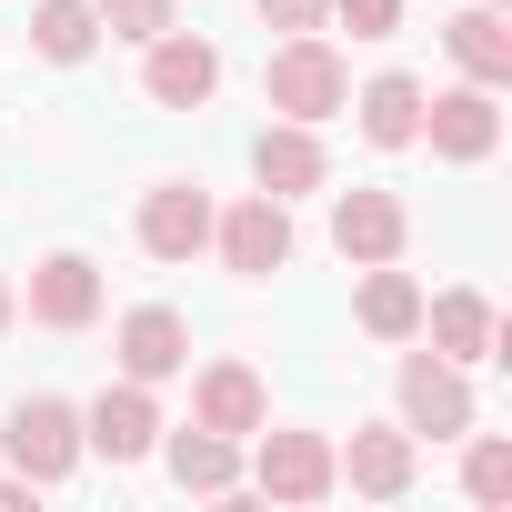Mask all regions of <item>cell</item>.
<instances>
[{
  "instance_id": "6da1fadb",
  "label": "cell",
  "mask_w": 512,
  "mask_h": 512,
  "mask_svg": "<svg viewBox=\"0 0 512 512\" xmlns=\"http://www.w3.org/2000/svg\"><path fill=\"white\" fill-rule=\"evenodd\" d=\"M262 101H272V121H332L342 101H352V61L322 41V31H282V51L262 61Z\"/></svg>"
},
{
  "instance_id": "7a4b0ae2",
  "label": "cell",
  "mask_w": 512,
  "mask_h": 512,
  "mask_svg": "<svg viewBox=\"0 0 512 512\" xmlns=\"http://www.w3.org/2000/svg\"><path fill=\"white\" fill-rule=\"evenodd\" d=\"M0 452H11V472L21 482H71L81 472V402H61V392H31L11 422H0Z\"/></svg>"
},
{
  "instance_id": "3957f363",
  "label": "cell",
  "mask_w": 512,
  "mask_h": 512,
  "mask_svg": "<svg viewBox=\"0 0 512 512\" xmlns=\"http://www.w3.org/2000/svg\"><path fill=\"white\" fill-rule=\"evenodd\" d=\"M392 422L412 432V442H462L472 432V382H462V362H442V352H402V372H392Z\"/></svg>"
},
{
  "instance_id": "277c9868",
  "label": "cell",
  "mask_w": 512,
  "mask_h": 512,
  "mask_svg": "<svg viewBox=\"0 0 512 512\" xmlns=\"http://www.w3.org/2000/svg\"><path fill=\"white\" fill-rule=\"evenodd\" d=\"M211 251H221V272H231V282H272V272L292 262V201L251 191V201L211 211Z\"/></svg>"
},
{
  "instance_id": "5b68a950",
  "label": "cell",
  "mask_w": 512,
  "mask_h": 512,
  "mask_svg": "<svg viewBox=\"0 0 512 512\" xmlns=\"http://www.w3.org/2000/svg\"><path fill=\"white\" fill-rule=\"evenodd\" d=\"M251 492H272V502H332L342 472H332V432H251Z\"/></svg>"
},
{
  "instance_id": "8992f818",
  "label": "cell",
  "mask_w": 512,
  "mask_h": 512,
  "mask_svg": "<svg viewBox=\"0 0 512 512\" xmlns=\"http://www.w3.org/2000/svg\"><path fill=\"white\" fill-rule=\"evenodd\" d=\"M422 141H432V161L482 171V161L502 151V101H492L482 81H462V91H422Z\"/></svg>"
},
{
  "instance_id": "52a82bcc",
  "label": "cell",
  "mask_w": 512,
  "mask_h": 512,
  "mask_svg": "<svg viewBox=\"0 0 512 512\" xmlns=\"http://www.w3.org/2000/svg\"><path fill=\"white\" fill-rule=\"evenodd\" d=\"M211 91H221V51H211L201 31L171 21L161 41H141V101H151V111H201Z\"/></svg>"
},
{
  "instance_id": "ba28073f",
  "label": "cell",
  "mask_w": 512,
  "mask_h": 512,
  "mask_svg": "<svg viewBox=\"0 0 512 512\" xmlns=\"http://www.w3.org/2000/svg\"><path fill=\"white\" fill-rule=\"evenodd\" d=\"M332 472L362 492V502H402L422 482V442L402 422H352V442H332Z\"/></svg>"
},
{
  "instance_id": "9c48e42d",
  "label": "cell",
  "mask_w": 512,
  "mask_h": 512,
  "mask_svg": "<svg viewBox=\"0 0 512 512\" xmlns=\"http://www.w3.org/2000/svg\"><path fill=\"white\" fill-rule=\"evenodd\" d=\"M21 312H31L41 332H91V322H101V262H91V251H41Z\"/></svg>"
},
{
  "instance_id": "30bf717a",
  "label": "cell",
  "mask_w": 512,
  "mask_h": 512,
  "mask_svg": "<svg viewBox=\"0 0 512 512\" xmlns=\"http://www.w3.org/2000/svg\"><path fill=\"white\" fill-rule=\"evenodd\" d=\"M81 452H101V462H151L161 452V402H151V382H111L91 412H81Z\"/></svg>"
},
{
  "instance_id": "8fae6325",
  "label": "cell",
  "mask_w": 512,
  "mask_h": 512,
  "mask_svg": "<svg viewBox=\"0 0 512 512\" xmlns=\"http://www.w3.org/2000/svg\"><path fill=\"white\" fill-rule=\"evenodd\" d=\"M131 231H141L151 262H191V251H211V191L201 181H151L141 211H131Z\"/></svg>"
},
{
  "instance_id": "7c38bea8",
  "label": "cell",
  "mask_w": 512,
  "mask_h": 512,
  "mask_svg": "<svg viewBox=\"0 0 512 512\" xmlns=\"http://www.w3.org/2000/svg\"><path fill=\"white\" fill-rule=\"evenodd\" d=\"M111 352H121V372L131 382H181L191 372V322L171 312V302H141V312H121V332H111Z\"/></svg>"
},
{
  "instance_id": "4fadbf2b",
  "label": "cell",
  "mask_w": 512,
  "mask_h": 512,
  "mask_svg": "<svg viewBox=\"0 0 512 512\" xmlns=\"http://www.w3.org/2000/svg\"><path fill=\"white\" fill-rule=\"evenodd\" d=\"M402 241H412V211L402 191H342L332 201V251L362 272V262H402Z\"/></svg>"
},
{
  "instance_id": "5bb4252c",
  "label": "cell",
  "mask_w": 512,
  "mask_h": 512,
  "mask_svg": "<svg viewBox=\"0 0 512 512\" xmlns=\"http://www.w3.org/2000/svg\"><path fill=\"white\" fill-rule=\"evenodd\" d=\"M191 422H201V432H221V442H251V432L272 422L262 372H251V362H201V382H191Z\"/></svg>"
},
{
  "instance_id": "9a60e30c",
  "label": "cell",
  "mask_w": 512,
  "mask_h": 512,
  "mask_svg": "<svg viewBox=\"0 0 512 512\" xmlns=\"http://www.w3.org/2000/svg\"><path fill=\"white\" fill-rule=\"evenodd\" d=\"M251 181H262L272 201H302V191H322V181H332V151H322V131H312V121H262V141H251Z\"/></svg>"
},
{
  "instance_id": "2e32d148",
  "label": "cell",
  "mask_w": 512,
  "mask_h": 512,
  "mask_svg": "<svg viewBox=\"0 0 512 512\" xmlns=\"http://www.w3.org/2000/svg\"><path fill=\"white\" fill-rule=\"evenodd\" d=\"M342 111L362 121V141H372V151H412V141H422V81H412V71H372Z\"/></svg>"
},
{
  "instance_id": "e0dca14e",
  "label": "cell",
  "mask_w": 512,
  "mask_h": 512,
  "mask_svg": "<svg viewBox=\"0 0 512 512\" xmlns=\"http://www.w3.org/2000/svg\"><path fill=\"white\" fill-rule=\"evenodd\" d=\"M442 51L462 61V81H482V91H502L512 81V21L492 11V0H462V11L442 21Z\"/></svg>"
},
{
  "instance_id": "ac0fdd59",
  "label": "cell",
  "mask_w": 512,
  "mask_h": 512,
  "mask_svg": "<svg viewBox=\"0 0 512 512\" xmlns=\"http://www.w3.org/2000/svg\"><path fill=\"white\" fill-rule=\"evenodd\" d=\"M352 322L372 342H422V282L402 262H362V292H352Z\"/></svg>"
},
{
  "instance_id": "d6986e66",
  "label": "cell",
  "mask_w": 512,
  "mask_h": 512,
  "mask_svg": "<svg viewBox=\"0 0 512 512\" xmlns=\"http://www.w3.org/2000/svg\"><path fill=\"white\" fill-rule=\"evenodd\" d=\"M422 332H432L442 362H502V312H492L482 292H442V302H422Z\"/></svg>"
},
{
  "instance_id": "ffe728a7",
  "label": "cell",
  "mask_w": 512,
  "mask_h": 512,
  "mask_svg": "<svg viewBox=\"0 0 512 512\" xmlns=\"http://www.w3.org/2000/svg\"><path fill=\"white\" fill-rule=\"evenodd\" d=\"M161 452H171V482H181V492H241V442H221V432L191 422V432H171Z\"/></svg>"
},
{
  "instance_id": "44dd1931",
  "label": "cell",
  "mask_w": 512,
  "mask_h": 512,
  "mask_svg": "<svg viewBox=\"0 0 512 512\" xmlns=\"http://www.w3.org/2000/svg\"><path fill=\"white\" fill-rule=\"evenodd\" d=\"M91 41H101V11H91V0H41V11H31V51L41 61H91Z\"/></svg>"
},
{
  "instance_id": "7402d4cb",
  "label": "cell",
  "mask_w": 512,
  "mask_h": 512,
  "mask_svg": "<svg viewBox=\"0 0 512 512\" xmlns=\"http://www.w3.org/2000/svg\"><path fill=\"white\" fill-rule=\"evenodd\" d=\"M462 492L472 502H512V442L502 432H462Z\"/></svg>"
},
{
  "instance_id": "603a6c76",
  "label": "cell",
  "mask_w": 512,
  "mask_h": 512,
  "mask_svg": "<svg viewBox=\"0 0 512 512\" xmlns=\"http://www.w3.org/2000/svg\"><path fill=\"white\" fill-rule=\"evenodd\" d=\"M91 11H101L111 41H161L171 31V0H91Z\"/></svg>"
},
{
  "instance_id": "cb8c5ba5",
  "label": "cell",
  "mask_w": 512,
  "mask_h": 512,
  "mask_svg": "<svg viewBox=\"0 0 512 512\" xmlns=\"http://www.w3.org/2000/svg\"><path fill=\"white\" fill-rule=\"evenodd\" d=\"M332 21H342L352 41H392V31H402V0H332Z\"/></svg>"
},
{
  "instance_id": "d4e9b609",
  "label": "cell",
  "mask_w": 512,
  "mask_h": 512,
  "mask_svg": "<svg viewBox=\"0 0 512 512\" xmlns=\"http://www.w3.org/2000/svg\"><path fill=\"white\" fill-rule=\"evenodd\" d=\"M262 31H332V0H262Z\"/></svg>"
},
{
  "instance_id": "484cf974",
  "label": "cell",
  "mask_w": 512,
  "mask_h": 512,
  "mask_svg": "<svg viewBox=\"0 0 512 512\" xmlns=\"http://www.w3.org/2000/svg\"><path fill=\"white\" fill-rule=\"evenodd\" d=\"M31 492H41V482H21V472H0V512H31Z\"/></svg>"
},
{
  "instance_id": "4316f807",
  "label": "cell",
  "mask_w": 512,
  "mask_h": 512,
  "mask_svg": "<svg viewBox=\"0 0 512 512\" xmlns=\"http://www.w3.org/2000/svg\"><path fill=\"white\" fill-rule=\"evenodd\" d=\"M11 322H21V292H11V282H0V342H11Z\"/></svg>"
}]
</instances>
